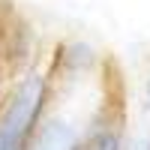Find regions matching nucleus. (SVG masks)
<instances>
[{
    "label": "nucleus",
    "mask_w": 150,
    "mask_h": 150,
    "mask_svg": "<svg viewBox=\"0 0 150 150\" xmlns=\"http://www.w3.org/2000/svg\"><path fill=\"white\" fill-rule=\"evenodd\" d=\"M120 87L111 63L87 42H60L54 48L51 99L24 150H87Z\"/></svg>",
    "instance_id": "obj_1"
},
{
    "label": "nucleus",
    "mask_w": 150,
    "mask_h": 150,
    "mask_svg": "<svg viewBox=\"0 0 150 150\" xmlns=\"http://www.w3.org/2000/svg\"><path fill=\"white\" fill-rule=\"evenodd\" d=\"M54 54L30 60L0 99V150H24L51 99Z\"/></svg>",
    "instance_id": "obj_2"
},
{
    "label": "nucleus",
    "mask_w": 150,
    "mask_h": 150,
    "mask_svg": "<svg viewBox=\"0 0 150 150\" xmlns=\"http://www.w3.org/2000/svg\"><path fill=\"white\" fill-rule=\"evenodd\" d=\"M126 132H129V114L126 105H123V96H117L111 102L108 114L102 117L99 129L93 132L87 150H123L126 147Z\"/></svg>",
    "instance_id": "obj_3"
},
{
    "label": "nucleus",
    "mask_w": 150,
    "mask_h": 150,
    "mask_svg": "<svg viewBox=\"0 0 150 150\" xmlns=\"http://www.w3.org/2000/svg\"><path fill=\"white\" fill-rule=\"evenodd\" d=\"M15 75H18V72H15V69L9 66V60L3 57V51H0V99H3V93H6V87H9V81L15 78Z\"/></svg>",
    "instance_id": "obj_4"
},
{
    "label": "nucleus",
    "mask_w": 150,
    "mask_h": 150,
    "mask_svg": "<svg viewBox=\"0 0 150 150\" xmlns=\"http://www.w3.org/2000/svg\"><path fill=\"white\" fill-rule=\"evenodd\" d=\"M144 96H147V102H150V75L144 78Z\"/></svg>",
    "instance_id": "obj_5"
}]
</instances>
